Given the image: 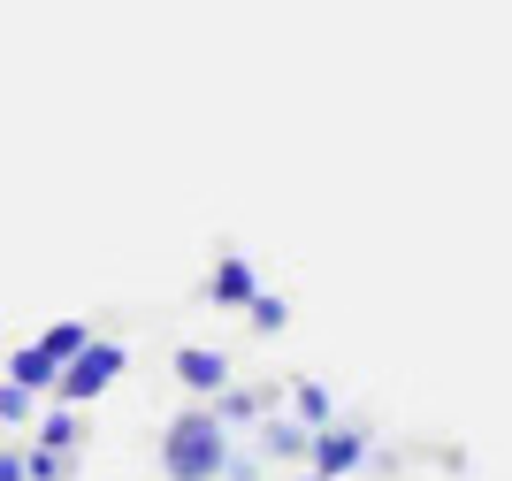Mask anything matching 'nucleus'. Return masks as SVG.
<instances>
[{
  "label": "nucleus",
  "instance_id": "1",
  "mask_svg": "<svg viewBox=\"0 0 512 481\" xmlns=\"http://www.w3.org/2000/svg\"><path fill=\"white\" fill-rule=\"evenodd\" d=\"M230 451H237V443H230V428L214 420L207 398L161 428V474H169V481H222V474H230Z\"/></svg>",
  "mask_w": 512,
  "mask_h": 481
},
{
  "label": "nucleus",
  "instance_id": "2",
  "mask_svg": "<svg viewBox=\"0 0 512 481\" xmlns=\"http://www.w3.org/2000/svg\"><path fill=\"white\" fill-rule=\"evenodd\" d=\"M130 367V352L115 344V336H92L85 352L62 367V382H54V405H92L100 390H115V375Z\"/></svg>",
  "mask_w": 512,
  "mask_h": 481
},
{
  "label": "nucleus",
  "instance_id": "3",
  "mask_svg": "<svg viewBox=\"0 0 512 481\" xmlns=\"http://www.w3.org/2000/svg\"><path fill=\"white\" fill-rule=\"evenodd\" d=\"M360 459H367V428H352V420H329L306 443V474H321V481H344Z\"/></svg>",
  "mask_w": 512,
  "mask_h": 481
},
{
  "label": "nucleus",
  "instance_id": "4",
  "mask_svg": "<svg viewBox=\"0 0 512 481\" xmlns=\"http://www.w3.org/2000/svg\"><path fill=\"white\" fill-rule=\"evenodd\" d=\"M176 382H184L192 398H222V390H230V352H214V344H184V352H176Z\"/></svg>",
  "mask_w": 512,
  "mask_h": 481
},
{
  "label": "nucleus",
  "instance_id": "5",
  "mask_svg": "<svg viewBox=\"0 0 512 481\" xmlns=\"http://www.w3.org/2000/svg\"><path fill=\"white\" fill-rule=\"evenodd\" d=\"M214 405V420H222V428H260V420L276 413V390H268V382H230V390H222V398H207Z\"/></svg>",
  "mask_w": 512,
  "mask_h": 481
},
{
  "label": "nucleus",
  "instance_id": "6",
  "mask_svg": "<svg viewBox=\"0 0 512 481\" xmlns=\"http://www.w3.org/2000/svg\"><path fill=\"white\" fill-rule=\"evenodd\" d=\"M253 436H260V459L306 466V443H314V428H306L299 413H291V420H283V413H268V420H260V428H253Z\"/></svg>",
  "mask_w": 512,
  "mask_h": 481
},
{
  "label": "nucleus",
  "instance_id": "7",
  "mask_svg": "<svg viewBox=\"0 0 512 481\" xmlns=\"http://www.w3.org/2000/svg\"><path fill=\"white\" fill-rule=\"evenodd\" d=\"M253 291H260L253 260H245V252H222L214 275H207V298H214V306H253Z\"/></svg>",
  "mask_w": 512,
  "mask_h": 481
},
{
  "label": "nucleus",
  "instance_id": "8",
  "mask_svg": "<svg viewBox=\"0 0 512 481\" xmlns=\"http://www.w3.org/2000/svg\"><path fill=\"white\" fill-rule=\"evenodd\" d=\"M0 375L16 382V390H31V398H54V382H62V367L39 352V344H23V352H0Z\"/></svg>",
  "mask_w": 512,
  "mask_h": 481
},
{
  "label": "nucleus",
  "instance_id": "9",
  "mask_svg": "<svg viewBox=\"0 0 512 481\" xmlns=\"http://www.w3.org/2000/svg\"><path fill=\"white\" fill-rule=\"evenodd\" d=\"M31 443H39V451L77 459V443H85V405H54L46 420H31Z\"/></svg>",
  "mask_w": 512,
  "mask_h": 481
},
{
  "label": "nucleus",
  "instance_id": "10",
  "mask_svg": "<svg viewBox=\"0 0 512 481\" xmlns=\"http://www.w3.org/2000/svg\"><path fill=\"white\" fill-rule=\"evenodd\" d=\"M85 344H92V329H85V321H54V329L39 336V352L54 359V367H69V359L85 352Z\"/></svg>",
  "mask_w": 512,
  "mask_h": 481
},
{
  "label": "nucleus",
  "instance_id": "11",
  "mask_svg": "<svg viewBox=\"0 0 512 481\" xmlns=\"http://www.w3.org/2000/svg\"><path fill=\"white\" fill-rule=\"evenodd\" d=\"M291 413H299L306 428H329V420H337V398H329L321 382H291Z\"/></svg>",
  "mask_w": 512,
  "mask_h": 481
},
{
  "label": "nucleus",
  "instance_id": "12",
  "mask_svg": "<svg viewBox=\"0 0 512 481\" xmlns=\"http://www.w3.org/2000/svg\"><path fill=\"white\" fill-rule=\"evenodd\" d=\"M245 321H253L260 336H276L283 321H291V298H283V291H268V283H260V291H253V306H245Z\"/></svg>",
  "mask_w": 512,
  "mask_h": 481
},
{
  "label": "nucleus",
  "instance_id": "13",
  "mask_svg": "<svg viewBox=\"0 0 512 481\" xmlns=\"http://www.w3.org/2000/svg\"><path fill=\"white\" fill-rule=\"evenodd\" d=\"M69 466H77V459H62V451H39V443L23 451V474H31V481H69Z\"/></svg>",
  "mask_w": 512,
  "mask_h": 481
},
{
  "label": "nucleus",
  "instance_id": "14",
  "mask_svg": "<svg viewBox=\"0 0 512 481\" xmlns=\"http://www.w3.org/2000/svg\"><path fill=\"white\" fill-rule=\"evenodd\" d=\"M31 405H39L31 390H16V382L0 375V428H23V420H31Z\"/></svg>",
  "mask_w": 512,
  "mask_h": 481
},
{
  "label": "nucleus",
  "instance_id": "15",
  "mask_svg": "<svg viewBox=\"0 0 512 481\" xmlns=\"http://www.w3.org/2000/svg\"><path fill=\"white\" fill-rule=\"evenodd\" d=\"M0 481H31L23 474V451H0Z\"/></svg>",
  "mask_w": 512,
  "mask_h": 481
},
{
  "label": "nucleus",
  "instance_id": "16",
  "mask_svg": "<svg viewBox=\"0 0 512 481\" xmlns=\"http://www.w3.org/2000/svg\"><path fill=\"white\" fill-rule=\"evenodd\" d=\"M299 481H321V474H299Z\"/></svg>",
  "mask_w": 512,
  "mask_h": 481
}]
</instances>
